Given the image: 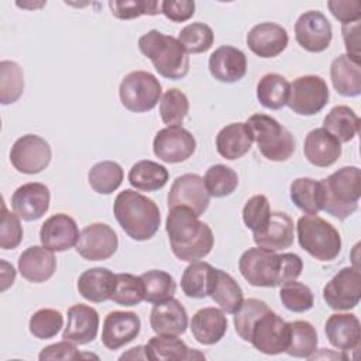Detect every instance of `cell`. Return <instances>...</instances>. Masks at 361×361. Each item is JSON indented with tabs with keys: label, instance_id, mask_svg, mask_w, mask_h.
<instances>
[{
	"label": "cell",
	"instance_id": "6da1fadb",
	"mask_svg": "<svg viewBox=\"0 0 361 361\" xmlns=\"http://www.w3.org/2000/svg\"><path fill=\"white\" fill-rule=\"evenodd\" d=\"M234 329L244 341L268 355L285 353L289 344V323L255 298L244 300L234 313Z\"/></svg>",
	"mask_w": 361,
	"mask_h": 361
},
{
	"label": "cell",
	"instance_id": "7a4b0ae2",
	"mask_svg": "<svg viewBox=\"0 0 361 361\" xmlns=\"http://www.w3.org/2000/svg\"><path fill=\"white\" fill-rule=\"evenodd\" d=\"M238 269L250 285L275 288L298 279L303 269V261L293 252L276 254L262 247H254L241 254Z\"/></svg>",
	"mask_w": 361,
	"mask_h": 361
},
{
	"label": "cell",
	"instance_id": "3957f363",
	"mask_svg": "<svg viewBox=\"0 0 361 361\" xmlns=\"http://www.w3.org/2000/svg\"><path fill=\"white\" fill-rule=\"evenodd\" d=\"M166 233L173 255L186 262L204 258L214 244L212 228L200 221L197 214L183 206L169 209Z\"/></svg>",
	"mask_w": 361,
	"mask_h": 361
},
{
	"label": "cell",
	"instance_id": "277c9868",
	"mask_svg": "<svg viewBox=\"0 0 361 361\" xmlns=\"http://www.w3.org/2000/svg\"><path fill=\"white\" fill-rule=\"evenodd\" d=\"M113 213L120 227L135 241L149 240L161 226L157 203L133 189H124L116 196Z\"/></svg>",
	"mask_w": 361,
	"mask_h": 361
},
{
	"label": "cell",
	"instance_id": "5b68a950",
	"mask_svg": "<svg viewBox=\"0 0 361 361\" xmlns=\"http://www.w3.org/2000/svg\"><path fill=\"white\" fill-rule=\"evenodd\" d=\"M138 48L161 76L178 80L188 75L189 56L178 38L151 30L138 38Z\"/></svg>",
	"mask_w": 361,
	"mask_h": 361
},
{
	"label": "cell",
	"instance_id": "8992f818",
	"mask_svg": "<svg viewBox=\"0 0 361 361\" xmlns=\"http://www.w3.org/2000/svg\"><path fill=\"white\" fill-rule=\"evenodd\" d=\"M320 182L324 212L338 220H345L358 209L361 196V171L358 166H343Z\"/></svg>",
	"mask_w": 361,
	"mask_h": 361
},
{
	"label": "cell",
	"instance_id": "52a82bcc",
	"mask_svg": "<svg viewBox=\"0 0 361 361\" xmlns=\"http://www.w3.org/2000/svg\"><path fill=\"white\" fill-rule=\"evenodd\" d=\"M296 233L299 245L319 261H333L341 251L340 233L317 214L299 217Z\"/></svg>",
	"mask_w": 361,
	"mask_h": 361
},
{
	"label": "cell",
	"instance_id": "ba28073f",
	"mask_svg": "<svg viewBox=\"0 0 361 361\" xmlns=\"http://www.w3.org/2000/svg\"><path fill=\"white\" fill-rule=\"evenodd\" d=\"M247 124L252 131L254 141L257 142L259 152L267 159L282 162L293 155L296 149L295 137L278 120L271 116L257 113L247 120Z\"/></svg>",
	"mask_w": 361,
	"mask_h": 361
},
{
	"label": "cell",
	"instance_id": "9c48e42d",
	"mask_svg": "<svg viewBox=\"0 0 361 361\" xmlns=\"http://www.w3.org/2000/svg\"><path fill=\"white\" fill-rule=\"evenodd\" d=\"M118 94L121 104L133 113L152 110L162 94L159 80L149 72L134 71L124 76L120 83Z\"/></svg>",
	"mask_w": 361,
	"mask_h": 361
},
{
	"label": "cell",
	"instance_id": "30bf717a",
	"mask_svg": "<svg viewBox=\"0 0 361 361\" xmlns=\"http://www.w3.org/2000/svg\"><path fill=\"white\" fill-rule=\"evenodd\" d=\"M330 92L326 80L317 75L296 78L289 85V109L299 116H313L329 102Z\"/></svg>",
	"mask_w": 361,
	"mask_h": 361
},
{
	"label": "cell",
	"instance_id": "8fae6325",
	"mask_svg": "<svg viewBox=\"0 0 361 361\" xmlns=\"http://www.w3.org/2000/svg\"><path fill=\"white\" fill-rule=\"evenodd\" d=\"M49 144L39 135L25 134L16 140L10 149V162L21 173L34 175L42 172L51 162Z\"/></svg>",
	"mask_w": 361,
	"mask_h": 361
},
{
	"label": "cell",
	"instance_id": "7c38bea8",
	"mask_svg": "<svg viewBox=\"0 0 361 361\" xmlns=\"http://www.w3.org/2000/svg\"><path fill=\"white\" fill-rule=\"evenodd\" d=\"M323 299L333 310L354 309L361 299V274L358 268H341L323 288Z\"/></svg>",
	"mask_w": 361,
	"mask_h": 361
},
{
	"label": "cell",
	"instance_id": "4fadbf2b",
	"mask_svg": "<svg viewBox=\"0 0 361 361\" xmlns=\"http://www.w3.org/2000/svg\"><path fill=\"white\" fill-rule=\"evenodd\" d=\"M152 149L158 159L168 164L183 162L196 149V140L182 126H172L159 130L152 141Z\"/></svg>",
	"mask_w": 361,
	"mask_h": 361
},
{
	"label": "cell",
	"instance_id": "5bb4252c",
	"mask_svg": "<svg viewBox=\"0 0 361 361\" xmlns=\"http://www.w3.org/2000/svg\"><path fill=\"white\" fill-rule=\"evenodd\" d=\"M296 42L309 52H323L333 38V28L327 17L317 10H309L295 23Z\"/></svg>",
	"mask_w": 361,
	"mask_h": 361
},
{
	"label": "cell",
	"instance_id": "9a60e30c",
	"mask_svg": "<svg viewBox=\"0 0 361 361\" xmlns=\"http://www.w3.org/2000/svg\"><path fill=\"white\" fill-rule=\"evenodd\" d=\"M210 195L206 189L204 179L196 173H185L178 176L168 193V207L183 206L200 216L209 207Z\"/></svg>",
	"mask_w": 361,
	"mask_h": 361
},
{
	"label": "cell",
	"instance_id": "2e32d148",
	"mask_svg": "<svg viewBox=\"0 0 361 361\" xmlns=\"http://www.w3.org/2000/svg\"><path fill=\"white\" fill-rule=\"evenodd\" d=\"M117 234L109 224L92 223L80 231L76 251L87 261H104L117 251Z\"/></svg>",
	"mask_w": 361,
	"mask_h": 361
},
{
	"label": "cell",
	"instance_id": "e0dca14e",
	"mask_svg": "<svg viewBox=\"0 0 361 361\" xmlns=\"http://www.w3.org/2000/svg\"><path fill=\"white\" fill-rule=\"evenodd\" d=\"M49 200V189L44 183L28 182L16 189L11 196V207L20 219L34 221L48 212Z\"/></svg>",
	"mask_w": 361,
	"mask_h": 361
},
{
	"label": "cell",
	"instance_id": "ac0fdd59",
	"mask_svg": "<svg viewBox=\"0 0 361 361\" xmlns=\"http://www.w3.org/2000/svg\"><path fill=\"white\" fill-rule=\"evenodd\" d=\"M79 235L80 233L76 221L65 213H56L48 217L39 230L41 244L45 248L56 252H62L75 247L78 244Z\"/></svg>",
	"mask_w": 361,
	"mask_h": 361
},
{
	"label": "cell",
	"instance_id": "d6986e66",
	"mask_svg": "<svg viewBox=\"0 0 361 361\" xmlns=\"http://www.w3.org/2000/svg\"><path fill=\"white\" fill-rule=\"evenodd\" d=\"M141 329V320L134 312H110L103 322L102 343L109 350H117L133 341Z\"/></svg>",
	"mask_w": 361,
	"mask_h": 361
},
{
	"label": "cell",
	"instance_id": "ffe728a7",
	"mask_svg": "<svg viewBox=\"0 0 361 361\" xmlns=\"http://www.w3.org/2000/svg\"><path fill=\"white\" fill-rule=\"evenodd\" d=\"M289 42L286 30L275 23H259L247 34L248 48L259 58L278 56Z\"/></svg>",
	"mask_w": 361,
	"mask_h": 361
},
{
	"label": "cell",
	"instance_id": "44dd1931",
	"mask_svg": "<svg viewBox=\"0 0 361 361\" xmlns=\"http://www.w3.org/2000/svg\"><path fill=\"white\" fill-rule=\"evenodd\" d=\"M209 71L214 79L223 83H234L247 73L245 54L231 45H221L209 58Z\"/></svg>",
	"mask_w": 361,
	"mask_h": 361
},
{
	"label": "cell",
	"instance_id": "7402d4cb",
	"mask_svg": "<svg viewBox=\"0 0 361 361\" xmlns=\"http://www.w3.org/2000/svg\"><path fill=\"white\" fill-rule=\"evenodd\" d=\"M99 330V313L87 305H73L68 309V323L62 331V338L75 344L92 343Z\"/></svg>",
	"mask_w": 361,
	"mask_h": 361
},
{
	"label": "cell",
	"instance_id": "603a6c76",
	"mask_svg": "<svg viewBox=\"0 0 361 361\" xmlns=\"http://www.w3.org/2000/svg\"><path fill=\"white\" fill-rule=\"evenodd\" d=\"M306 159L320 168L331 166L341 155V142L326 128H314L307 133L303 142Z\"/></svg>",
	"mask_w": 361,
	"mask_h": 361
},
{
	"label": "cell",
	"instance_id": "cb8c5ba5",
	"mask_svg": "<svg viewBox=\"0 0 361 361\" xmlns=\"http://www.w3.org/2000/svg\"><path fill=\"white\" fill-rule=\"evenodd\" d=\"M149 324L157 334H183L188 329L186 309L173 298L154 303L149 314Z\"/></svg>",
	"mask_w": 361,
	"mask_h": 361
},
{
	"label": "cell",
	"instance_id": "d4e9b609",
	"mask_svg": "<svg viewBox=\"0 0 361 361\" xmlns=\"http://www.w3.org/2000/svg\"><path fill=\"white\" fill-rule=\"evenodd\" d=\"M56 269L54 251L44 245H31L24 250L18 258V271L24 279L32 283L48 281Z\"/></svg>",
	"mask_w": 361,
	"mask_h": 361
},
{
	"label": "cell",
	"instance_id": "484cf974",
	"mask_svg": "<svg viewBox=\"0 0 361 361\" xmlns=\"http://www.w3.org/2000/svg\"><path fill=\"white\" fill-rule=\"evenodd\" d=\"M324 333L330 344L341 351L360 347V320L353 313H334L324 323Z\"/></svg>",
	"mask_w": 361,
	"mask_h": 361
},
{
	"label": "cell",
	"instance_id": "4316f807",
	"mask_svg": "<svg viewBox=\"0 0 361 361\" xmlns=\"http://www.w3.org/2000/svg\"><path fill=\"white\" fill-rule=\"evenodd\" d=\"M252 142L254 135L247 123H231L219 131L216 149L223 158L234 161L244 157L251 149Z\"/></svg>",
	"mask_w": 361,
	"mask_h": 361
},
{
	"label": "cell",
	"instance_id": "83f0119b",
	"mask_svg": "<svg viewBox=\"0 0 361 361\" xmlns=\"http://www.w3.org/2000/svg\"><path fill=\"white\" fill-rule=\"evenodd\" d=\"M145 347L147 360L152 361H180V360H204V354L189 348L185 341L171 334H158L148 340Z\"/></svg>",
	"mask_w": 361,
	"mask_h": 361
},
{
	"label": "cell",
	"instance_id": "f1b7e54d",
	"mask_svg": "<svg viewBox=\"0 0 361 361\" xmlns=\"http://www.w3.org/2000/svg\"><path fill=\"white\" fill-rule=\"evenodd\" d=\"M190 330L197 343L203 345L216 344L227 331V317L217 307H203L193 314Z\"/></svg>",
	"mask_w": 361,
	"mask_h": 361
},
{
	"label": "cell",
	"instance_id": "f546056e",
	"mask_svg": "<svg viewBox=\"0 0 361 361\" xmlns=\"http://www.w3.org/2000/svg\"><path fill=\"white\" fill-rule=\"evenodd\" d=\"M257 247L271 251H281L293 244V220L283 212H271L267 228L252 234Z\"/></svg>",
	"mask_w": 361,
	"mask_h": 361
},
{
	"label": "cell",
	"instance_id": "4dcf8cb0",
	"mask_svg": "<svg viewBox=\"0 0 361 361\" xmlns=\"http://www.w3.org/2000/svg\"><path fill=\"white\" fill-rule=\"evenodd\" d=\"M116 289V274L107 268L96 267L86 269L78 279L79 293L89 302L102 303L111 299Z\"/></svg>",
	"mask_w": 361,
	"mask_h": 361
},
{
	"label": "cell",
	"instance_id": "1f68e13d",
	"mask_svg": "<svg viewBox=\"0 0 361 361\" xmlns=\"http://www.w3.org/2000/svg\"><path fill=\"white\" fill-rule=\"evenodd\" d=\"M209 296L220 306L221 310L230 314H234L244 302L241 286L230 274L219 268H213Z\"/></svg>",
	"mask_w": 361,
	"mask_h": 361
},
{
	"label": "cell",
	"instance_id": "d6a6232c",
	"mask_svg": "<svg viewBox=\"0 0 361 361\" xmlns=\"http://www.w3.org/2000/svg\"><path fill=\"white\" fill-rule=\"evenodd\" d=\"M330 78L336 92L345 97H355L361 93V68L348 55H338L330 66Z\"/></svg>",
	"mask_w": 361,
	"mask_h": 361
},
{
	"label": "cell",
	"instance_id": "836d02e7",
	"mask_svg": "<svg viewBox=\"0 0 361 361\" xmlns=\"http://www.w3.org/2000/svg\"><path fill=\"white\" fill-rule=\"evenodd\" d=\"M168 179V169L164 165L149 159L135 162L128 172L130 185L142 192L159 190L166 185Z\"/></svg>",
	"mask_w": 361,
	"mask_h": 361
},
{
	"label": "cell",
	"instance_id": "e575fe53",
	"mask_svg": "<svg viewBox=\"0 0 361 361\" xmlns=\"http://www.w3.org/2000/svg\"><path fill=\"white\" fill-rule=\"evenodd\" d=\"M290 199L306 214H317L323 210V186L312 178H296L289 188Z\"/></svg>",
	"mask_w": 361,
	"mask_h": 361
},
{
	"label": "cell",
	"instance_id": "d590c367",
	"mask_svg": "<svg viewBox=\"0 0 361 361\" xmlns=\"http://www.w3.org/2000/svg\"><path fill=\"white\" fill-rule=\"evenodd\" d=\"M323 128L340 142H350L360 131V118L348 106H334L324 117Z\"/></svg>",
	"mask_w": 361,
	"mask_h": 361
},
{
	"label": "cell",
	"instance_id": "8d00e7d4",
	"mask_svg": "<svg viewBox=\"0 0 361 361\" xmlns=\"http://www.w3.org/2000/svg\"><path fill=\"white\" fill-rule=\"evenodd\" d=\"M289 85L282 75L267 73L257 85V99L265 109L279 110L288 103Z\"/></svg>",
	"mask_w": 361,
	"mask_h": 361
},
{
	"label": "cell",
	"instance_id": "74e56055",
	"mask_svg": "<svg viewBox=\"0 0 361 361\" xmlns=\"http://www.w3.org/2000/svg\"><path fill=\"white\" fill-rule=\"evenodd\" d=\"M290 337L286 354L298 358H310L317 350V331L312 323L296 320L289 323Z\"/></svg>",
	"mask_w": 361,
	"mask_h": 361
},
{
	"label": "cell",
	"instance_id": "f35d334b",
	"mask_svg": "<svg viewBox=\"0 0 361 361\" xmlns=\"http://www.w3.org/2000/svg\"><path fill=\"white\" fill-rule=\"evenodd\" d=\"M213 267L204 261L190 262L180 279V288L188 298L203 299L209 296V285L212 279Z\"/></svg>",
	"mask_w": 361,
	"mask_h": 361
},
{
	"label": "cell",
	"instance_id": "ab89813d",
	"mask_svg": "<svg viewBox=\"0 0 361 361\" xmlns=\"http://www.w3.org/2000/svg\"><path fill=\"white\" fill-rule=\"evenodd\" d=\"M123 179V168L114 161H100L94 164L87 173L90 188L100 195L113 193L116 189H118Z\"/></svg>",
	"mask_w": 361,
	"mask_h": 361
},
{
	"label": "cell",
	"instance_id": "60d3db41",
	"mask_svg": "<svg viewBox=\"0 0 361 361\" xmlns=\"http://www.w3.org/2000/svg\"><path fill=\"white\" fill-rule=\"evenodd\" d=\"M24 92V72L14 61L0 62V102L1 104L16 103Z\"/></svg>",
	"mask_w": 361,
	"mask_h": 361
},
{
	"label": "cell",
	"instance_id": "b9f144b4",
	"mask_svg": "<svg viewBox=\"0 0 361 361\" xmlns=\"http://www.w3.org/2000/svg\"><path fill=\"white\" fill-rule=\"evenodd\" d=\"M144 283V300L159 303L173 296L176 283L173 278L161 269H151L140 275Z\"/></svg>",
	"mask_w": 361,
	"mask_h": 361
},
{
	"label": "cell",
	"instance_id": "7bdbcfd3",
	"mask_svg": "<svg viewBox=\"0 0 361 361\" xmlns=\"http://www.w3.org/2000/svg\"><path fill=\"white\" fill-rule=\"evenodd\" d=\"M203 179L209 195L213 197H226L238 186V176L235 171L223 164L212 165L206 171Z\"/></svg>",
	"mask_w": 361,
	"mask_h": 361
},
{
	"label": "cell",
	"instance_id": "ee69618b",
	"mask_svg": "<svg viewBox=\"0 0 361 361\" xmlns=\"http://www.w3.org/2000/svg\"><path fill=\"white\" fill-rule=\"evenodd\" d=\"M189 111V100L179 89H168L159 103V116L168 127L180 126Z\"/></svg>",
	"mask_w": 361,
	"mask_h": 361
},
{
	"label": "cell",
	"instance_id": "f6af8a7d",
	"mask_svg": "<svg viewBox=\"0 0 361 361\" xmlns=\"http://www.w3.org/2000/svg\"><path fill=\"white\" fill-rule=\"evenodd\" d=\"M120 306H137L144 300V283L141 276L131 274H116V289L111 295Z\"/></svg>",
	"mask_w": 361,
	"mask_h": 361
},
{
	"label": "cell",
	"instance_id": "bcb514c9",
	"mask_svg": "<svg viewBox=\"0 0 361 361\" xmlns=\"http://www.w3.org/2000/svg\"><path fill=\"white\" fill-rule=\"evenodd\" d=\"M178 39L188 54H200L212 48L214 34L207 24L192 23L180 30Z\"/></svg>",
	"mask_w": 361,
	"mask_h": 361
},
{
	"label": "cell",
	"instance_id": "7dc6e473",
	"mask_svg": "<svg viewBox=\"0 0 361 361\" xmlns=\"http://www.w3.org/2000/svg\"><path fill=\"white\" fill-rule=\"evenodd\" d=\"M279 298L282 305L295 313H303L313 307L314 298L310 288L302 282L290 281L281 286Z\"/></svg>",
	"mask_w": 361,
	"mask_h": 361
},
{
	"label": "cell",
	"instance_id": "c3c4849f",
	"mask_svg": "<svg viewBox=\"0 0 361 361\" xmlns=\"http://www.w3.org/2000/svg\"><path fill=\"white\" fill-rule=\"evenodd\" d=\"M269 216V202L264 195L250 197L243 207V221L252 231V234H259L267 228Z\"/></svg>",
	"mask_w": 361,
	"mask_h": 361
},
{
	"label": "cell",
	"instance_id": "681fc988",
	"mask_svg": "<svg viewBox=\"0 0 361 361\" xmlns=\"http://www.w3.org/2000/svg\"><path fill=\"white\" fill-rule=\"evenodd\" d=\"M63 326V316L55 309H39L30 319V333L39 338L47 340L55 337Z\"/></svg>",
	"mask_w": 361,
	"mask_h": 361
},
{
	"label": "cell",
	"instance_id": "f907efd6",
	"mask_svg": "<svg viewBox=\"0 0 361 361\" xmlns=\"http://www.w3.org/2000/svg\"><path fill=\"white\" fill-rule=\"evenodd\" d=\"M111 14L118 20H133L141 16H157L161 13V3L149 0L109 1Z\"/></svg>",
	"mask_w": 361,
	"mask_h": 361
},
{
	"label": "cell",
	"instance_id": "816d5d0a",
	"mask_svg": "<svg viewBox=\"0 0 361 361\" xmlns=\"http://www.w3.org/2000/svg\"><path fill=\"white\" fill-rule=\"evenodd\" d=\"M23 240V227L20 217L16 213H10L1 203V226H0V247L3 250H13L20 245Z\"/></svg>",
	"mask_w": 361,
	"mask_h": 361
},
{
	"label": "cell",
	"instance_id": "f5cc1de1",
	"mask_svg": "<svg viewBox=\"0 0 361 361\" xmlns=\"http://www.w3.org/2000/svg\"><path fill=\"white\" fill-rule=\"evenodd\" d=\"M82 357H92L89 354H80L79 350L75 347V343L68 340H62L59 343L51 344L44 347L38 355L41 361L45 360H79Z\"/></svg>",
	"mask_w": 361,
	"mask_h": 361
},
{
	"label": "cell",
	"instance_id": "db71d44e",
	"mask_svg": "<svg viewBox=\"0 0 361 361\" xmlns=\"http://www.w3.org/2000/svg\"><path fill=\"white\" fill-rule=\"evenodd\" d=\"M327 7L334 18L341 21V24H348L361 20V3L358 0H330Z\"/></svg>",
	"mask_w": 361,
	"mask_h": 361
},
{
	"label": "cell",
	"instance_id": "11a10c76",
	"mask_svg": "<svg viewBox=\"0 0 361 361\" xmlns=\"http://www.w3.org/2000/svg\"><path fill=\"white\" fill-rule=\"evenodd\" d=\"M196 4L192 0H165L161 1V13L175 23H183L195 14Z\"/></svg>",
	"mask_w": 361,
	"mask_h": 361
},
{
	"label": "cell",
	"instance_id": "9f6ffc18",
	"mask_svg": "<svg viewBox=\"0 0 361 361\" xmlns=\"http://www.w3.org/2000/svg\"><path fill=\"white\" fill-rule=\"evenodd\" d=\"M341 32L347 54L355 62H360V20L341 25Z\"/></svg>",
	"mask_w": 361,
	"mask_h": 361
},
{
	"label": "cell",
	"instance_id": "6f0895ef",
	"mask_svg": "<svg viewBox=\"0 0 361 361\" xmlns=\"http://www.w3.org/2000/svg\"><path fill=\"white\" fill-rule=\"evenodd\" d=\"M141 347H142V345H137V347L130 348L128 353L120 355V360H124V358H134V357H135V358H145L144 354H138V351L141 350Z\"/></svg>",
	"mask_w": 361,
	"mask_h": 361
}]
</instances>
